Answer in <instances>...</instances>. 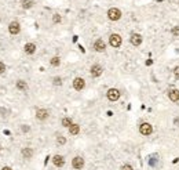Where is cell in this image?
I'll return each instance as SVG.
<instances>
[{
  "mask_svg": "<svg viewBox=\"0 0 179 170\" xmlns=\"http://www.w3.org/2000/svg\"><path fill=\"white\" fill-rule=\"evenodd\" d=\"M121 36L120 35H117V33H113V35H110V37H109V43H110V46L114 47V49H119V47L121 46Z\"/></svg>",
  "mask_w": 179,
  "mask_h": 170,
  "instance_id": "cell-1",
  "label": "cell"
},
{
  "mask_svg": "<svg viewBox=\"0 0 179 170\" xmlns=\"http://www.w3.org/2000/svg\"><path fill=\"white\" fill-rule=\"evenodd\" d=\"M107 17H109V19L110 21H119V19L121 18V11L119 9H110L109 11H107Z\"/></svg>",
  "mask_w": 179,
  "mask_h": 170,
  "instance_id": "cell-2",
  "label": "cell"
},
{
  "mask_svg": "<svg viewBox=\"0 0 179 170\" xmlns=\"http://www.w3.org/2000/svg\"><path fill=\"white\" fill-rule=\"evenodd\" d=\"M139 131H141V134H143V136H150L153 131V127L150 123H142L141 126H139Z\"/></svg>",
  "mask_w": 179,
  "mask_h": 170,
  "instance_id": "cell-3",
  "label": "cell"
},
{
  "mask_svg": "<svg viewBox=\"0 0 179 170\" xmlns=\"http://www.w3.org/2000/svg\"><path fill=\"white\" fill-rule=\"evenodd\" d=\"M106 94H107V98H109L110 101H117V100L120 98V91H119L117 89H109Z\"/></svg>",
  "mask_w": 179,
  "mask_h": 170,
  "instance_id": "cell-4",
  "label": "cell"
},
{
  "mask_svg": "<svg viewBox=\"0 0 179 170\" xmlns=\"http://www.w3.org/2000/svg\"><path fill=\"white\" fill-rule=\"evenodd\" d=\"M72 166L75 167V169L77 170H80L84 167V159L81 156H76V158H73V161H72Z\"/></svg>",
  "mask_w": 179,
  "mask_h": 170,
  "instance_id": "cell-5",
  "label": "cell"
},
{
  "mask_svg": "<svg viewBox=\"0 0 179 170\" xmlns=\"http://www.w3.org/2000/svg\"><path fill=\"white\" fill-rule=\"evenodd\" d=\"M85 86V82L84 79L81 78H76L75 80H73V87H75V90H77V91H80V90H83Z\"/></svg>",
  "mask_w": 179,
  "mask_h": 170,
  "instance_id": "cell-6",
  "label": "cell"
},
{
  "mask_svg": "<svg viewBox=\"0 0 179 170\" xmlns=\"http://www.w3.org/2000/svg\"><path fill=\"white\" fill-rule=\"evenodd\" d=\"M9 31L11 35H18L19 31H21V26H19V24H18L17 21H13V22L9 25Z\"/></svg>",
  "mask_w": 179,
  "mask_h": 170,
  "instance_id": "cell-7",
  "label": "cell"
},
{
  "mask_svg": "<svg viewBox=\"0 0 179 170\" xmlns=\"http://www.w3.org/2000/svg\"><path fill=\"white\" fill-rule=\"evenodd\" d=\"M102 72H103V69H102V66H101V65L95 64V65H92V66H91V75H92L94 78L101 76V75H102Z\"/></svg>",
  "mask_w": 179,
  "mask_h": 170,
  "instance_id": "cell-8",
  "label": "cell"
},
{
  "mask_svg": "<svg viewBox=\"0 0 179 170\" xmlns=\"http://www.w3.org/2000/svg\"><path fill=\"white\" fill-rule=\"evenodd\" d=\"M48 115H50V112L47 109H43V108L36 111V118H37L39 120H45L47 118H48Z\"/></svg>",
  "mask_w": 179,
  "mask_h": 170,
  "instance_id": "cell-9",
  "label": "cell"
},
{
  "mask_svg": "<svg viewBox=\"0 0 179 170\" xmlns=\"http://www.w3.org/2000/svg\"><path fill=\"white\" fill-rule=\"evenodd\" d=\"M94 49L97 51H99V53H102V51H105V49H106V44H105V41H103L102 39H98V40H95V43H94Z\"/></svg>",
  "mask_w": 179,
  "mask_h": 170,
  "instance_id": "cell-10",
  "label": "cell"
},
{
  "mask_svg": "<svg viewBox=\"0 0 179 170\" xmlns=\"http://www.w3.org/2000/svg\"><path fill=\"white\" fill-rule=\"evenodd\" d=\"M53 163L57 167H62L63 165H65V159H63L62 155H55V156L53 158Z\"/></svg>",
  "mask_w": 179,
  "mask_h": 170,
  "instance_id": "cell-11",
  "label": "cell"
},
{
  "mask_svg": "<svg viewBox=\"0 0 179 170\" xmlns=\"http://www.w3.org/2000/svg\"><path fill=\"white\" fill-rule=\"evenodd\" d=\"M168 97H170L171 101L178 102L179 101V90H176V89H172V90H170V91H168Z\"/></svg>",
  "mask_w": 179,
  "mask_h": 170,
  "instance_id": "cell-12",
  "label": "cell"
},
{
  "mask_svg": "<svg viewBox=\"0 0 179 170\" xmlns=\"http://www.w3.org/2000/svg\"><path fill=\"white\" fill-rule=\"evenodd\" d=\"M131 44H134V46H139L141 43H142V36L139 35V33H134V35H131Z\"/></svg>",
  "mask_w": 179,
  "mask_h": 170,
  "instance_id": "cell-13",
  "label": "cell"
},
{
  "mask_svg": "<svg viewBox=\"0 0 179 170\" xmlns=\"http://www.w3.org/2000/svg\"><path fill=\"white\" fill-rule=\"evenodd\" d=\"M23 49H25V53H26V54H33L36 51V44L35 43H26Z\"/></svg>",
  "mask_w": 179,
  "mask_h": 170,
  "instance_id": "cell-14",
  "label": "cell"
},
{
  "mask_svg": "<svg viewBox=\"0 0 179 170\" xmlns=\"http://www.w3.org/2000/svg\"><path fill=\"white\" fill-rule=\"evenodd\" d=\"M22 156L25 159H31L33 156V151H32V148H23L22 149Z\"/></svg>",
  "mask_w": 179,
  "mask_h": 170,
  "instance_id": "cell-15",
  "label": "cell"
},
{
  "mask_svg": "<svg viewBox=\"0 0 179 170\" xmlns=\"http://www.w3.org/2000/svg\"><path fill=\"white\" fill-rule=\"evenodd\" d=\"M79 131H80V126L79 124H72L70 127H69V133L72 134V136H76V134H79Z\"/></svg>",
  "mask_w": 179,
  "mask_h": 170,
  "instance_id": "cell-16",
  "label": "cell"
},
{
  "mask_svg": "<svg viewBox=\"0 0 179 170\" xmlns=\"http://www.w3.org/2000/svg\"><path fill=\"white\" fill-rule=\"evenodd\" d=\"M17 89L18 90H26L28 89L26 82H23V80H18L17 82Z\"/></svg>",
  "mask_w": 179,
  "mask_h": 170,
  "instance_id": "cell-17",
  "label": "cell"
},
{
  "mask_svg": "<svg viewBox=\"0 0 179 170\" xmlns=\"http://www.w3.org/2000/svg\"><path fill=\"white\" fill-rule=\"evenodd\" d=\"M50 64L53 65V66H59V64H61V58H59V57H53L51 61H50Z\"/></svg>",
  "mask_w": 179,
  "mask_h": 170,
  "instance_id": "cell-18",
  "label": "cell"
},
{
  "mask_svg": "<svg viewBox=\"0 0 179 170\" xmlns=\"http://www.w3.org/2000/svg\"><path fill=\"white\" fill-rule=\"evenodd\" d=\"M72 124H73V122H72L70 118H63L62 119V126H65V127H70Z\"/></svg>",
  "mask_w": 179,
  "mask_h": 170,
  "instance_id": "cell-19",
  "label": "cell"
},
{
  "mask_svg": "<svg viewBox=\"0 0 179 170\" xmlns=\"http://www.w3.org/2000/svg\"><path fill=\"white\" fill-rule=\"evenodd\" d=\"M32 4H33V3H32V0H23V1H22V7H23V9H31Z\"/></svg>",
  "mask_w": 179,
  "mask_h": 170,
  "instance_id": "cell-20",
  "label": "cell"
},
{
  "mask_svg": "<svg viewBox=\"0 0 179 170\" xmlns=\"http://www.w3.org/2000/svg\"><path fill=\"white\" fill-rule=\"evenodd\" d=\"M57 143H58L59 145H63V144L66 143V138L63 137V136H58V138H57Z\"/></svg>",
  "mask_w": 179,
  "mask_h": 170,
  "instance_id": "cell-21",
  "label": "cell"
},
{
  "mask_svg": "<svg viewBox=\"0 0 179 170\" xmlns=\"http://www.w3.org/2000/svg\"><path fill=\"white\" fill-rule=\"evenodd\" d=\"M53 21H54L55 24H58V22H61V21H62V18H61V15H59V14H54Z\"/></svg>",
  "mask_w": 179,
  "mask_h": 170,
  "instance_id": "cell-22",
  "label": "cell"
},
{
  "mask_svg": "<svg viewBox=\"0 0 179 170\" xmlns=\"http://www.w3.org/2000/svg\"><path fill=\"white\" fill-rule=\"evenodd\" d=\"M54 84H55V86H61V84H62V79L58 78V76L54 78Z\"/></svg>",
  "mask_w": 179,
  "mask_h": 170,
  "instance_id": "cell-23",
  "label": "cell"
},
{
  "mask_svg": "<svg viewBox=\"0 0 179 170\" xmlns=\"http://www.w3.org/2000/svg\"><path fill=\"white\" fill-rule=\"evenodd\" d=\"M171 32H172V35H174V36H179V26L172 28V31H171Z\"/></svg>",
  "mask_w": 179,
  "mask_h": 170,
  "instance_id": "cell-24",
  "label": "cell"
},
{
  "mask_svg": "<svg viewBox=\"0 0 179 170\" xmlns=\"http://www.w3.org/2000/svg\"><path fill=\"white\" fill-rule=\"evenodd\" d=\"M174 75H175V78L179 79V65H176V66L174 68Z\"/></svg>",
  "mask_w": 179,
  "mask_h": 170,
  "instance_id": "cell-25",
  "label": "cell"
},
{
  "mask_svg": "<svg viewBox=\"0 0 179 170\" xmlns=\"http://www.w3.org/2000/svg\"><path fill=\"white\" fill-rule=\"evenodd\" d=\"M121 170H134L131 165H123L121 166Z\"/></svg>",
  "mask_w": 179,
  "mask_h": 170,
  "instance_id": "cell-26",
  "label": "cell"
},
{
  "mask_svg": "<svg viewBox=\"0 0 179 170\" xmlns=\"http://www.w3.org/2000/svg\"><path fill=\"white\" fill-rule=\"evenodd\" d=\"M4 71H6V65L3 62H0V74H4Z\"/></svg>",
  "mask_w": 179,
  "mask_h": 170,
  "instance_id": "cell-27",
  "label": "cell"
},
{
  "mask_svg": "<svg viewBox=\"0 0 179 170\" xmlns=\"http://www.w3.org/2000/svg\"><path fill=\"white\" fill-rule=\"evenodd\" d=\"M22 131H29V127H28V126H25V124H23V126H22Z\"/></svg>",
  "mask_w": 179,
  "mask_h": 170,
  "instance_id": "cell-28",
  "label": "cell"
},
{
  "mask_svg": "<svg viewBox=\"0 0 179 170\" xmlns=\"http://www.w3.org/2000/svg\"><path fill=\"white\" fill-rule=\"evenodd\" d=\"M1 170H13V169H11V167H9V166H4Z\"/></svg>",
  "mask_w": 179,
  "mask_h": 170,
  "instance_id": "cell-29",
  "label": "cell"
},
{
  "mask_svg": "<svg viewBox=\"0 0 179 170\" xmlns=\"http://www.w3.org/2000/svg\"><path fill=\"white\" fill-rule=\"evenodd\" d=\"M0 151H1V147H0Z\"/></svg>",
  "mask_w": 179,
  "mask_h": 170,
  "instance_id": "cell-30",
  "label": "cell"
}]
</instances>
